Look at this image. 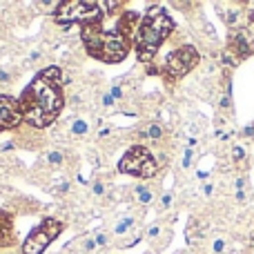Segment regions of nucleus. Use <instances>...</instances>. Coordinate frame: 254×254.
<instances>
[{"label": "nucleus", "instance_id": "1a4fd4ad", "mask_svg": "<svg viewBox=\"0 0 254 254\" xmlns=\"http://www.w3.org/2000/svg\"><path fill=\"white\" fill-rule=\"evenodd\" d=\"M228 45L239 58H248L254 52V43L250 40V36H248L246 29H232Z\"/></svg>", "mask_w": 254, "mask_h": 254}, {"label": "nucleus", "instance_id": "dca6fc26", "mask_svg": "<svg viewBox=\"0 0 254 254\" xmlns=\"http://www.w3.org/2000/svg\"><path fill=\"white\" fill-rule=\"evenodd\" d=\"M143 136L145 138H152V140H158L163 136V127L158 125V123H152V125H147V129L143 131Z\"/></svg>", "mask_w": 254, "mask_h": 254}, {"label": "nucleus", "instance_id": "6e6552de", "mask_svg": "<svg viewBox=\"0 0 254 254\" xmlns=\"http://www.w3.org/2000/svg\"><path fill=\"white\" fill-rule=\"evenodd\" d=\"M22 123H25V119H22L18 98L0 96V134H2V131L18 129Z\"/></svg>", "mask_w": 254, "mask_h": 254}, {"label": "nucleus", "instance_id": "4be33fe9", "mask_svg": "<svg viewBox=\"0 0 254 254\" xmlns=\"http://www.w3.org/2000/svg\"><path fill=\"white\" fill-rule=\"evenodd\" d=\"M11 83V74L7 69H0V85H9Z\"/></svg>", "mask_w": 254, "mask_h": 254}, {"label": "nucleus", "instance_id": "b1692460", "mask_svg": "<svg viewBox=\"0 0 254 254\" xmlns=\"http://www.w3.org/2000/svg\"><path fill=\"white\" fill-rule=\"evenodd\" d=\"M94 241H96V246H107V234L105 232H98L96 237H94Z\"/></svg>", "mask_w": 254, "mask_h": 254}, {"label": "nucleus", "instance_id": "423d86ee", "mask_svg": "<svg viewBox=\"0 0 254 254\" xmlns=\"http://www.w3.org/2000/svg\"><path fill=\"white\" fill-rule=\"evenodd\" d=\"M198 61H201V56H198L196 49H194L192 45H183V47L167 54L161 74L165 76L167 80H179V78H183L185 74H190V71L198 65Z\"/></svg>", "mask_w": 254, "mask_h": 254}, {"label": "nucleus", "instance_id": "473e14b6", "mask_svg": "<svg viewBox=\"0 0 254 254\" xmlns=\"http://www.w3.org/2000/svg\"><path fill=\"white\" fill-rule=\"evenodd\" d=\"M183 254H194V252H183Z\"/></svg>", "mask_w": 254, "mask_h": 254}, {"label": "nucleus", "instance_id": "a211bd4d", "mask_svg": "<svg viewBox=\"0 0 254 254\" xmlns=\"http://www.w3.org/2000/svg\"><path fill=\"white\" fill-rule=\"evenodd\" d=\"M192 161H194V149L188 147V149L183 152V163H181V165H183V170H188V167L192 165Z\"/></svg>", "mask_w": 254, "mask_h": 254}, {"label": "nucleus", "instance_id": "20e7f679", "mask_svg": "<svg viewBox=\"0 0 254 254\" xmlns=\"http://www.w3.org/2000/svg\"><path fill=\"white\" fill-rule=\"evenodd\" d=\"M105 11H101V4L98 2H83V0H71V2H61L56 7V22L61 25H71V22H80L89 25V22H103Z\"/></svg>", "mask_w": 254, "mask_h": 254}, {"label": "nucleus", "instance_id": "4468645a", "mask_svg": "<svg viewBox=\"0 0 254 254\" xmlns=\"http://www.w3.org/2000/svg\"><path fill=\"white\" fill-rule=\"evenodd\" d=\"M69 131H71V136H76V138H80V136H87V131H89L87 119H76L74 123L69 125Z\"/></svg>", "mask_w": 254, "mask_h": 254}, {"label": "nucleus", "instance_id": "a878e982", "mask_svg": "<svg viewBox=\"0 0 254 254\" xmlns=\"http://www.w3.org/2000/svg\"><path fill=\"white\" fill-rule=\"evenodd\" d=\"M223 250H225V241H223V239H216V241H214V252L219 254V252H223Z\"/></svg>", "mask_w": 254, "mask_h": 254}, {"label": "nucleus", "instance_id": "2eb2a0df", "mask_svg": "<svg viewBox=\"0 0 254 254\" xmlns=\"http://www.w3.org/2000/svg\"><path fill=\"white\" fill-rule=\"evenodd\" d=\"M47 163L54 167H61L63 163H65V152H61V149H54V152L47 154Z\"/></svg>", "mask_w": 254, "mask_h": 254}, {"label": "nucleus", "instance_id": "2f4dec72", "mask_svg": "<svg viewBox=\"0 0 254 254\" xmlns=\"http://www.w3.org/2000/svg\"><path fill=\"white\" fill-rule=\"evenodd\" d=\"M250 22L254 25V11H250Z\"/></svg>", "mask_w": 254, "mask_h": 254}, {"label": "nucleus", "instance_id": "393cba45", "mask_svg": "<svg viewBox=\"0 0 254 254\" xmlns=\"http://www.w3.org/2000/svg\"><path fill=\"white\" fill-rule=\"evenodd\" d=\"M158 234H161V225H152V228L147 230V237L149 239H156Z\"/></svg>", "mask_w": 254, "mask_h": 254}, {"label": "nucleus", "instance_id": "9d476101", "mask_svg": "<svg viewBox=\"0 0 254 254\" xmlns=\"http://www.w3.org/2000/svg\"><path fill=\"white\" fill-rule=\"evenodd\" d=\"M18 243V234L13 228V216L9 212L0 210V250L13 248Z\"/></svg>", "mask_w": 254, "mask_h": 254}, {"label": "nucleus", "instance_id": "412c9836", "mask_svg": "<svg viewBox=\"0 0 254 254\" xmlns=\"http://www.w3.org/2000/svg\"><path fill=\"white\" fill-rule=\"evenodd\" d=\"M161 207H163V210L172 207V194H170V192H165V194L161 196Z\"/></svg>", "mask_w": 254, "mask_h": 254}, {"label": "nucleus", "instance_id": "72a5a7b5", "mask_svg": "<svg viewBox=\"0 0 254 254\" xmlns=\"http://www.w3.org/2000/svg\"><path fill=\"white\" fill-rule=\"evenodd\" d=\"M147 254H152V252H147Z\"/></svg>", "mask_w": 254, "mask_h": 254}, {"label": "nucleus", "instance_id": "6ab92c4d", "mask_svg": "<svg viewBox=\"0 0 254 254\" xmlns=\"http://www.w3.org/2000/svg\"><path fill=\"white\" fill-rule=\"evenodd\" d=\"M92 192L96 194V196H103V194H105V183H103V181H94Z\"/></svg>", "mask_w": 254, "mask_h": 254}, {"label": "nucleus", "instance_id": "aec40b11", "mask_svg": "<svg viewBox=\"0 0 254 254\" xmlns=\"http://www.w3.org/2000/svg\"><path fill=\"white\" fill-rule=\"evenodd\" d=\"M232 158H234V161H243V158H246V149H243V147H239V145H237V147H234L232 149Z\"/></svg>", "mask_w": 254, "mask_h": 254}, {"label": "nucleus", "instance_id": "f3484780", "mask_svg": "<svg viewBox=\"0 0 254 254\" xmlns=\"http://www.w3.org/2000/svg\"><path fill=\"white\" fill-rule=\"evenodd\" d=\"M223 18H225V22H228L230 27H234L239 22V18H241V11H237V9H230L228 13H223Z\"/></svg>", "mask_w": 254, "mask_h": 254}, {"label": "nucleus", "instance_id": "ddd939ff", "mask_svg": "<svg viewBox=\"0 0 254 254\" xmlns=\"http://www.w3.org/2000/svg\"><path fill=\"white\" fill-rule=\"evenodd\" d=\"M134 194H136V198H138L140 205H149V203L154 201V192L147 188V185H138V188H134Z\"/></svg>", "mask_w": 254, "mask_h": 254}, {"label": "nucleus", "instance_id": "f8f14e48", "mask_svg": "<svg viewBox=\"0 0 254 254\" xmlns=\"http://www.w3.org/2000/svg\"><path fill=\"white\" fill-rule=\"evenodd\" d=\"M134 225H136L134 216H125V219H121L119 223L114 225V234H116V237H125L127 232H131V230H134Z\"/></svg>", "mask_w": 254, "mask_h": 254}, {"label": "nucleus", "instance_id": "0eeeda50", "mask_svg": "<svg viewBox=\"0 0 254 254\" xmlns=\"http://www.w3.org/2000/svg\"><path fill=\"white\" fill-rule=\"evenodd\" d=\"M65 225L56 219H45L38 228H34L29 232V237L22 243V254H43L49 248V243L56 241L61 237Z\"/></svg>", "mask_w": 254, "mask_h": 254}, {"label": "nucleus", "instance_id": "39448f33", "mask_svg": "<svg viewBox=\"0 0 254 254\" xmlns=\"http://www.w3.org/2000/svg\"><path fill=\"white\" fill-rule=\"evenodd\" d=\"M119 170L125 172V174L138 176V179H152V176L158 172V163H156V158L152 156V152H149L147 147H143V145H134V147L127 149L125 156L121 158Z\"/></svg>", "mask_w": 254, "mask_h": 254}, {"label": "nucleus", "instance_id": "f03ea898", "mask_svg": "<svg viewBox=\"0 0 254 254\" xmlns=\"http://www.w3.org/2000/svg\"><path fill=\"white\" fill-rule=\"evenodd\" d=\"M80 38L92 58L101 63H121L129 54L131 43L121 34L119 29H105L103 22H89L80 27Z\"/></svg>", "mask_w": 254, "mask_h": 254}, {"label": "nucleus", "instance_id": "bb28decb", "mask_svg": "<svg viewBox=\"0 0 254 254\" xmlns=\"http://www.w3.org/2000/svg\"><path fill=\"white\" fill-rule=\"evenodd\" d=\"M112 96H114V101H119V98H123V89L119 87V85H116V87H112Z\"/></svg>", "mask_w": 254, "mask_h": 254}, {"label": "nucleus", "instance_id": "7c9ffc66", "mask_svg": "<svg viewBox=\"0 0 254 254\" xmlns=\"http://www.w3.org/2000/svg\"><path fill=\"white\" fill-rule=\"evenodd\" d=\"M196 176H198V179H201V181H203V179H207V176H210V174H207V172H203V170H201V172H198V174H196Z\"/></svg>", "mask_w": 254, "mask_h": 254}, {"label": "nucleus", "instance_id": "7ed1b4c3", "mask_svg": "<svg viewBox=\"0 0 254 254\" xmlns=\"http://www.w3.org/2000/svg\"><path fill=\"white\" fill-rule=\"evenodd\" d=\"M174 31V20L170 18V13L163 7H152L147 13L143 16L138 25V31H136L134 45L136 56H138L140 63H152V58L156 56L158 47L167 40V36Z\"/></svg>", "mask_w": 254, "mask_h": 254}, {"label": "nucleus", "instance_id": "9b49d317", "mask_svg": "<svg viewBox=\"0 0 254 254\" xmlns=\"http://www.w3.org/2000/svg\"><path fill=\"white\" fill-rule=\"evenodd\" d=\"M140 13L138 11H123V16L119 18V25H116V29L121 31V34L125 36L127 40H134V36H136V31H138V25H140Z\"/></svg>", "mask_w": 254, "mask_h": 254}, {"label": "nucleus", "instance_id": "c85d7f7f", "mask_svg": "<svg viewBox=\"0 0 254 254\" xmlns=\"http://www.w3.org/2000/svg\"><path fill=\"white\" fill-rule=\"evenodd\" d=\"M212 190H214V188H212V183H205V185H203V194H205V196H210Z\"/></svg>", "mask_w": 254, "mask_h": 254}, {"label": "nucleus", "instance_id": "5701e85b", "mask_svg": "<svg viewBox=\"0 0 254 254\" xmlns=\"http://www.w3.org/2000/svg\"><path fill=\"white\" fill-rule=\"evenodd\" d=\"M96 248H98V246H96V241H94V239H87V241L83 243V250H85V252H94Z\"/></svg>", "mask_w": 254, "mask_h": 254}, {"label": "nucleus", "instance_id": "cd10ccee", "mask_svg": "<svg viewBox=\"0 0 254 254\" xmlns=\"http://www.w3.org/2000/svg\"><path fill=\"white\" fill-rule=\"evenodd\" d=\"M114 96H112V94H105V96H103V105H105V107H112V105H114Z\"/></svg>", "mask_w": 254, "mask_h": 254}, {"label": "nucleus", "instance_id": "c756f323", "mask_svg": "<svg viewBox=\"0 0 254 254\" xmlns=\"http://www.w3.org/2000/svg\"><path fill=\"white\" fill-rule=\"evenodd\" d=\"M243 134H246V136H254V127H252V125L246 127V129H243Z\"/></svg>", "mask_w": 254, "mask_h": 254}, {"label": "nucleus", "instance_id": "f257e3e1", "mask_svg": "<svg viewBox=\"0 0 254 254\" xmlns=\"http://www.w3.org/2000/svg\"><path fill=\"white\" fill-rule=\"evenodd\" d=\"M20 112L25 123L31 129H45L61 116L65 107V96H63V80L58 67H47L38 71L29 85L22 89L20 98Z\"/></svg>", "mask_w": 254, "mask_h": 254}]
</instances>
